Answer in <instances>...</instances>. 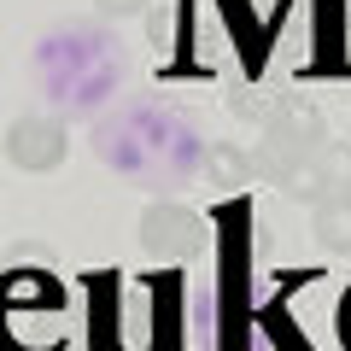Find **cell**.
I'll return each mask as SVG.
<instances>
[{"label": "cell", "instance_id": "6da1fadb", "mask_svg": "<svg viewBox=\"0 0 351 351\" xmlns=\"http://www.w3.org/2000/svg\"><path fill=\"white\" fill-rule=\"evenodd\" d=\"M64 152H71V135H64V123L47 117V112H24V117H12V129H6V158H12V170H24V176L59 170Z\"/></svg>", "mask_w": 351, "mask_h": 351}, {"label": "cell", "instance_id": "7a4b0ae2", "mask_svg": "<svg viewBox=\"0 0 351 351\" xmlns=\"http://www.w3.org/2000/svg\"><path fill=\"white\" fill-rule=\"evenodd\" d=\"M141 246L158 252V258H188L193 246H199V217L188 211V205H147L141 211Z\"/></svg>", "mask_w": 351, "mask_h": 351}, {"label": "cell", "instance_id": "3957f363", "mask_svg": "<svg viewBox=\"0 0 351 351\" xmlns=\"http://www.w3.org/2000/svg\"><path fill=\"white\" fill-rule=\"evenodd\" d=\"M322 158V147H316V123H276L269 129V141H263V170L276 176H287V170H299V164H316Z\"/></svg>", "mask_w": 351, "mask_h": 351}, {"label": "cell", "instance_id": "277c9868", "mask_svg": "<svg viewBox=\"0 0 351 351\" xmlns=\"http://www.w3.org/2000/svg\"><path fill=\"white\" fill-rule=\"evenodd\" d=\"M316 240H322L328 252H351V193L316 199Z\"/></svg>", "mask_w": 351, "mask_h": 351}, {"label": "cell", "instance_id": "5b68a950", "mask_svg": "<svg viewBox=\"0 0 351 351\" xmlns=\"http://www.w3.org/2000/svg\"><path fill=\"white\" fill-rule=\"evenodd\" d=\"M205 176H211V188H240L252 176V158L234 147V141H217L211 152H205Z\"/></svg>", "mask_w": 351, "mask_h": 351}, {"label": "cell", "instance_id": "8992f818", "mask_svg": "<svg viewBox=\"0 0 351 351\" xmlns=\"http://www.w3.org/2000/svg\"><path fill=\"white\" fill-rule=\"evenodd\" d=\"M322 170H328V182H334V188L351 193V141H339V147L322 152Z\"/></svg>", "mask_w": 351, "mask_h": 351}, {"label": "cell", "instance_id": "52a82bcc", "mask_svg": "<svg viewBox=\"0 0 351 351\" xmlns=\"http://www.w3.org/2000/svg\"><path fill=\"white\" fill-rule=\"evenodd\" d=\"M94 6H100V12H112V18H129V12H141L147 0H94Z\"/></svg>", "mask_w": 351, "mask_h": 351}]
</instances>
